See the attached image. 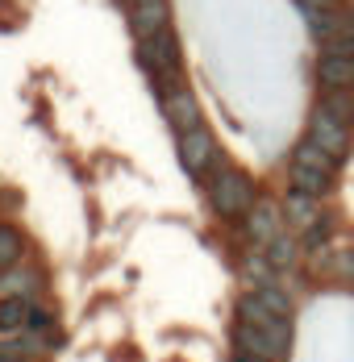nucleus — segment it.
I'll return each instance as SVG.
<instances>
[{
	"label": "nucleus",
	"instance_id": "22",
	"mask_svg": "<svg viewBox=\"0 0 354 362\" xmlns=\"http://www.w3.org/2000/svg\"><path fill=\"white\" fill-rule=\"evenodd\" d=\"M0 362H21V358H8V354H0Z\"/></svg>",
	"mask_w": 354,
	"mask_h": 362
},
{
	"label": "nucleus",
	"instance_id": "13",
	"mask_svg": "<svg viewBox=\"0 0 354 362\" xmlns=\"http://www.w3.org/2000/svg\"><path fill=\"white\" fill-rule=\"evenodd\" d=\"M34 321V300L0 296V337H21Z\"/></svg>",
	"mask_w": 354,
	"mask_h": 362
},
{
	"label": "nucleus",
	"instance_id": "18",
	"mask_svg": "<svg viewBox=\"0 0 354 362\" xmlns=\"http://www.w3.org/2000/svg\"><path fill=\"white\" fill-rule=\"evenodd\" d=\"M292 158H296V163H309V167H317V171H329V175H338V171H342V163H338V158H329L325 150H317L309 138H300V142L292 146Z\"/></svg>",
	"mask_w": 354,
	"mask_h": 362
},
{
	"label": "nucleus",
	"instance_id": "7",
	"mask_svg": "<svg viewBox=\"0 0 354 362\" xmlns=\"http://www.w3.org/2000/svg\"><path fill=\"white\" fill-rule=\"evenodd\" d=\"M234 321H246V325H258V329H271V333H292L296 337V329H292V317H283L275 313L271 304H263L254 291H242L238 300H234Z\"/></svg>",
	"mask_w": 354,
	"mask_h": 362
},
{
	"label": "nucleus",
	"instance_id": "21",
	"mask_svg": "<svg viewBox=\"0 0 354 362\" xmlns=\"http://www.w3.org/2000/svg\"><path fill=\"white\" fill-rule=\"evenodd\" d=\"M229 362H271V358H254V354H242V350H234Z\"/></svg>",
	"mask_w": 354,
	"mask_h": 362
},
{
	"label": "nucleus",
	"instance_id": "8",
	"mask_svg": "<svg viewBox=\"0 0 354 362\" xmlns=\"http://www.w3.org/2000/svg\"><path fill=\"white\" fill-rule=\"evenodd\" d=\"M280 204H283V221H287V229H292V233H300V238H304V233H313L321 221L329 217L317 196H304V192H292V187L283 192Z\"/></svg>",
	"mask_w": 354,
	"mask_h": 362
},
{
	"label": "nucleus",
	"instance_id": "11",
	"mask_svg": "<svg viewBox=\"0 0 354 362\" xmlns=\"http://www.w3.org/2000/svg\"><path fill=\"white\" fill-rule=\"evenodd\" d=\"M287 187H292V192H304V196H317V200H325V196L338 187V175L317 171V167H309V163L287 158Z\"/></svg>",
	"mask_w": 354,
	"mask_h": 362
},
{
	"label": "nucleus",
	"instance_id": "5",
	"mask_svg": "<svg viewBox=\"0 0 354 362\" xmlns=\"http://www.w3.org/2000/svg\"><path fill=\"white\" fill-rule=\"evenodd\" d=\"M242 233H246V242L254 246V250H267L280 233H287L283 204H280V200H271V196H258V200H254V209L246 213V221H242Z\"/></svg>",
	"mask_w": 354,
	"mask_h": 362
},
{
	"label": "nucleus",
	"instance_id": "17",
	"mask_svg": "<svg viewBox=\"0 0 354 362\" xmlns=\"http://www.w3.org/2000/svg\"><path fill=\"white\" fill-rule=\"evenodd\" d=\"M317 109L329 112V117H338L342 125L354 129V92H321L317 88Z\"/></svg>",
	"mask_w": 354,
	"mask_h": 362
},
{
	"label": "nucleus",
	"instance_id": "3",
	"mask_svg": "<svg viewBox=\"0 0 354 362\" xmlns=\"http://www.w3.org/2000/svg\"><path fill=\"white\" fill-rule=\"evenodd\" d=\"M229 341H234V350H242V354L271 358V362H287L292 358V341H296V337H292V333H271V329L246 325V321H234Z\"/></svg>",
	"mask_w": 354,
	"mask_h": 362
},
{
	"label": "nucleus",
	"instance_id": "6",
	"mask_svg": "<svg viewBox=\"0 0 354 362\" xmlns=\"http://www.w3.org/2000/svg\"><path fill=\"white\" fill-rule=\"evenodd\" d=\"M163 100V117H167V125L179 134H188V129H196V125H205V112H200V100H196V92L188 88V83H179L171 88L167 96H159Z\"/></svg>",
	"mask_w": 354,
	"mask_h": 362
},
{
	"label": "nucleus",
	"instance_id": "2",
	"mask_svg": "<svg viewBox=\"0 0 354 362\" xmlns=\"http://www.w3.org/2000/svg\"><path fill=\"white\" fill-rule=\"evenodd\" d=\"M176 150H179V167H183L192 180H200V183L209 180V171L221 163V158H225L209 125H196V129L179 134V138H176Z\"/></svg>",
	"mask_w": 354,
	"mask_h": 362
},
{
	"label": "nucleus",
	"instance_id": "19",
	"mask_svg": "<svg viewBox=\"0 0 354 362\" xmlns=\"http://www.w3.org/2000/svg\"><path fill=\"white\" fill-rule=\"evenodd\" d=\"M321 54H338V59H354V37H329L317 46Z\"/></svg>",
	"mask_w": 354,
	"mask_h": 362
},
{
	"label": "nucleus",
	"instance_id": "4",
	"mask_svg": "<svg viewBox=\"0 0 354 362\" xmlns=\"http://www.w3.org/2000/svg\"><path fill=\"white\" fill-rule=\"evenodd\" d=\"M304 138L317 146V150H325L329 158H338V163H346L354 150V129L350 125H342L338 117H329V112H321L317 105L309 109V125H304Z\"/></svg>",
	"mask_w": 354,
	"mask_h": 362
},
{
	"label": "nucleus",
	"instance_id": "1",
	"mask_svg": "<svg viewBox=\"0 0 354 362\" xmlns=\"http://www.w3.org/2000/svg\"><path fill=\"white\" fill-rule=\"evenodd\" d=\"M205 196H209L212 217L221 221H246V213L258 200V183L250 180L242 167H234L229 158H221L205 180Z\"/></svg>",
	"mask_w": 354,
	"mask_h": 362
},
{
	"label": "nucleus",
	"instance_id": "16",
	"mask_svg": "<svg viewBox=\"0 0 354 362\" xmlns=\"http://www.w3.org/2000/svg\"><path fill=\"white\" fill-rule=\"evenodd\" d=\"M317 258H325V271L333 284L354 288V246H329V250H317Z\"/></svg>",
	"mask_w": 354,
	"mask_h": 362
},
{
	"label": "nucleus",
	"instance_id": "20",
	"mask_svg": "<svg viewBox=\"0 0 354 362\" xmlns=\"http://www.w3.org/2000/svg\"><path fill=\"white\" fill-rule=\"evenodd\" d=\"M338 4H346V0H296L300 13H325V8H338Z\"/></svg>",
	"mask_w": 354,
	"mask_h": 362
},
{
	"label": "nucleus",
	"instance_id": "15",
	"mask_svg": "<svg viewBox=\"0 0 354 362\" xmlns=\"http://www.w3.org/2000/svg\"><path fill=\"white\" fill-rule=\"evenodd\" d=\"M25 233L13 225V221H0V271H8V267H21L25 262Z\"/></svg>",
	"mask_w": 354,
	"mask_h": 362
},
{
	"label": "nucleus",
	"instance_id": "14",
	"mask_svg": "<svg viewBox=\"0 0 354 362\" xmlns=\"http://www.w3.org/2000/svg\"><path fill=\"white\" fill-rule=\"evenodd\" d=\"M263 254L271 258V267H275V271H283V275H287V271H296V267H300L304 242H300V233H292V229H287V233H280V238H275V242H271Z\"/></svg>",
	"mask_w": 354,
	"mask_h": 362
},
{
	"label": "nucleus",
	"instance_id": "9",
	"mask_svg": "<svg viewBox=\"0 0 354 362\" xmlns=\"http://www.w3.org/2000/svg\"><path fill=\"white\" fill-rule=\"evenodd\" d=\"M313 79L321 92H354V59H338V54H321L313 63Z\"/></svg>",
	"mask_w": 354,
	"mask_h": 362
},
{
	"label": "nucleus",
	"instance_id": "12",
	"mask_svg": "<svg viewBox=\"0 0 354 362\" xmlns=\"http://www.w3.org/2000/svg\"><path fill=\"white\" fill-rule=\"evenodd\" d=\"M42 267L34 262H21V267H8L0 271V296H21V300H38L42 296Z\"/></svg>",
	"mask_w": 354,
	"mask_h": 362
},
{
	"label": "nucleus",
	"instance_id": "10",
	"mask_svg": "<svg viewBox=\"0 0 354 362\" xmlns=\"http://www.w3.org/2000/svg\"><path fill=\"white\" fill-rule=\"evenodd\" d=\"M130 25L138 37H150L171 25V0H130Z\"/></svg>",
	"mask_w": 354,
	"mask_h": 362
}]
</instances>
